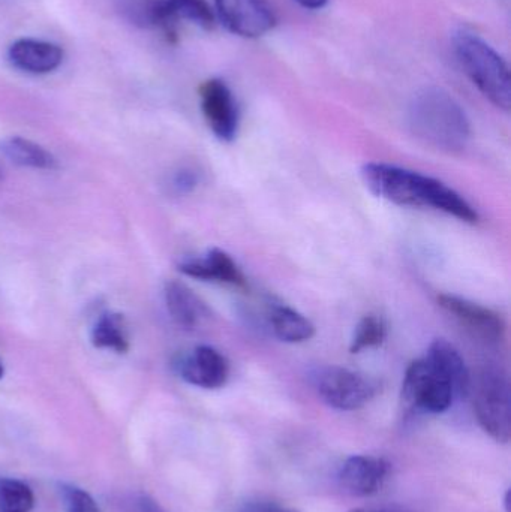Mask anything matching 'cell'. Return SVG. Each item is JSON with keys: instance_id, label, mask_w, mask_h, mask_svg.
<instances>
[{"instance_id": "8", "label": "cell", "mask_w": 511, "mask_h": 512, "mask_svg": "<svg viewBox=\"0 0 511 512\" xmlns=\"http://www.w3.org/2000/svg\"><path fill=\"white\" fill-rule=\"evenodd\" d=\"M219 20L234 35L260 38L275 27L276 15L267 0H215Z\"/></svg>"}, {"instance_id": "5", "label": "cell", "mask_w": 511, "mask_h": 512, "mask_svg": "<svg viewBox=\"0 0 511 512\" xmlns=\"http://www.w3.org/2000/svg\"><path fill=\"white\" fill-rule=\"evenodd\" d=\"M402 399L411 408L428 414H443L456 397L450 379L428 357L413 361L405 372Z\"/></svg>"}, {"instance_id": "13", "label": "cell", "mask_w": 511, "mask_h": 512, "mask_svg": "<svg viewBox=\"0 0 511 512\" xmlns=\"http://www.w3.org/2000/svg\"><path fill=\"white\" fill-rule=\"evenodd\" d=\"M179 270L185 276L207 282L225 283V285L246 286L242 270L227 252L221 249H210L201 258L186 259L179 265Z\"/></svg>"}, {"instance_id": "19", "label": "cell", "mask_w": 511, "mask_h": 512, "mask_svg": "<svg viewBox=\"0 0 511 512\" xmlns=\"http://www.w3.org/2000/svg\"><path fill=\"white\" fill-rule=\"evenodd\" d=\"M90 339L95 348L111 349L117 354H125L129 349L125 318L119 313H105L96 321Z\"/></svg>"}, {"instance_id": "11", "label": "cell", "mask_w": 511, "mask_h": 512, "mask_svg": "<svg viewBox=\"0 0 511 512\" xmlns=\"http://www.w3.org/2000/svg\"><path fill=\"white\" fill-rule=\"evenodd\" d=\"M390 474V463L381 457L351 456L339 471V483L345 492L359 498L380 492Z\"/></svg>"}, {"instance_id": "22", "label": "cell", "mask_w": 511, "mask_h": 512, "mask_svg": "<svg viewBox=\"0 0 511 512\" xmlns=\"http://www.w3.org/2000/svg\"><path fill=\"white\" fill-rule=\"evenodd\" d=\"M168 2L173 6L177 17L192 21L204 30L215 27V14L206 0H168Z\"/></svg>"}, {"instance_id": "18", "label": "cell", "mask_w": 511, "mask_h": 512, "mask_svg": "<svg viewBox=\"0 0 511 512\" xmlns=\"http://www.w3.org/2000/svg\"><path fill=\"white\" fill-rule=\"evenodd\" d=\"M2 152L6 158L20 167L33 168V170H57L59 164L53 153L45 150L39 144L21 137H11L2 143Z\"/></svg>"}, {"instance_id": "3", "label": "cell", "mask_w": 511, "mask_h": 512, "mask_svg": "<svg viewBox=\"0 0 511 512\" xmlns=\"http://www.w3.org/2000/svg\"><path fill=\"white\" fill-rule=\"evenodd\" d=\"M456 56L480 92L501 110L511 107L509 66L503 57L476 33L459 30L453 38Z\"/></svg>"}, {"instance_id": "2", "label": "cell", "mask_w": 511, "mask_h": 512, "mask_svg": "<svg viewBox=\"0 0 511 512\" xmlns=\"http://www.w3.org/2000/svg\"><path fill=\"white\" fill-rule=\"evenodd\" d=\"M408 125L419 140L443 152H462L471 140V123L464 108L437 87L414 96L408 107Z\"/></svg>"}, {"instance_id": "27", "label": "cell", "mask_w": 511, "mask_h": 512, "mask_svg": "<svg viewBox=\"0 0 511 512\" xmlns=\"http://www.w3.org/2000/svg\"><path fill=\"white\" fill-rule=\"evenodd\" d=\"M141 512H162L159 510V507H156L155 502L150 501V499H143L141 501Z\"/></svg>"}, {"instance_id": "28", "label": "cell", "mask_w": 511, "mask_h": 512, "mask_svg": "<svg viewBox=\"0 0 511 512\" xmlns=\"http://www.w3.org/2000/svg\"><path fill=\"white\" fill-rule=\"evenodd\" d=\"M504 505H506V511L510 512V492L506 493V498H504Z\"/></svg>"}, {"instance_id": "26", "label": "cell", "mask_w": 511, "mask_h": 512, "mask_svg": "<svg viewBox=\"0 0 511 512\" xmlns=\"http://www.w3.org/2000/svg\"><path fill=\"white\" fill-rule=\"evenodd\" d=\"M297 3L308 9H320L326 5L327 0H296Z\"/></svg>"}, {"instance_id": "25", "label": "cell", "mask_w": 511, "mask_h": 512, "mask_svg": "<svg viewBox=\"0 0 511 512\" xmlns=\"http://www.w3.org/2000/svg\"><path fill=\"white\" fill-rule=\"evenodd\" d=\"M248 512H296L282 505L272 504V502H261V504L251 505Z\"/></svg>"}, {"instance_id": "10", "label": "cell", "mask_w": 511, "mask_h": 512, "mask_svg": "<svg viewBox=\"0 0 511 512\" xmlns=\"http://www.w3.org/2000/svg\"><path fill=\"white\" fill-rule=\"evenodd\" d=\"M180 378L204 390H218L230 378V363L212 346H197L177 363Z\"/></svg>"}, {"instance_id": "24", "label": "cell", "mask_w": 511, "mask_h": 512, "mask_svg": "<svg viewBox=\"0 0 511 512\" xmlns=\"http://www.w3.org/2000/svg\"><path fill=\"white\" fill-rule=\"evenodd\" d=\"M198 176L191 170H182L173 177V188L180 194H188L197 186Z\"/></svg>"}, {"instance_id": "1", "label": "cell", "mask_w": 511, "mask_h": 512, "mask_svg": "<svg viewBox=\"0 0 511 512\" xmlns=\"http://www.w3.org/2000/svg\"><path fill=\"white\" fill-rule=\"evenodd\" d=\"M362 179L372 194L401 207L431 209L465 224H477L479 213L455 189L434 177L389 164H366Z\"/></svg>"}, {"instance_id": "21", "label": "cell", "mask_w": 511, "mask_h": 512, "mask_svg": "<svg viewBox=\"0 0 511 512\" xmlns=\"http://www.w3.org/2000/svg\"><path fill=\"white\" fill-rule=\"evenodd\" d=\"M35 496L27 484L12 478H0V512H30Z\"/></svg>"}, {"instance_id": "23", "label": "cell", "mask_w": 511, "mask_h": 512, "mask_svg": "<svg viewBox=\"0 0 511 512\" xmlns=\"http://www.w3.org/2000/svg\"><path fill=\"white\" fill-rule=\"evenodd\" d=\"M60 490H62L65 512H101L95 499L86 490L71 484H62Z\"/></svg>"}, {"instance_id": "4", "label": "cell", "mask_w": 511, "mask_h": 512, "mask_svg": "<svg viewBox=\"0 0 511 512\" xmlns=\"http://www.w3.org/2000/svg\"><path fill=\"white\" fill-rule=\"evenodd\" d=\"M474 412L480 427L494 441L500 444L510 441V382L503 369L489 366L480 370L474 382Z\"/></svg>"}, {"instance_id": "29", "label": "cell", "mask_w": 511, "mask_h": 512, "mask_svg": "<svg viewBox=\"0 0 511 512\" xmlns=\"http://www.w3.org/2000/svg\"><path fill=\"white\" fill-rule=\"evenodd\" d=\"M348 512H389V511L366 510V508H354V510H351Z\"/></svg>"}, {"instance_id": "31", "label": "cell", "mask_w": 511, "mask_h": 512, "mask_svg": "<svg viewBox=\"0 0 511 512\" xmlns=\"http://www.w3.org/2000/svg\"><path fill=\"white\" fill-rule=\"evenodd\" d=\"M0 179H2V171H0Z\"/></svg>"}, {"instance_id": "6", "label": "cell", "mask_w": 511, "mask_h": 512, "mask_svg": "<svg viewBox=\"0 0 511 512\" xmlns=\"http://www.w3.org/2000/svg\"><path fill=\"white\" fill-rule=\"evenodd\" d=\"M321 399L338 411H357L378 393V382L365 373L345 367H323L314 376Z\"/></svg>"}, {"instance_id": "20", "label": "cell", "mask_w": 511, "mask_h": 512, "mask_svg": "<svg viewBox=\"0 0 511 512\" xmlns=\"http://www.w3.org/2000/svg\"><path fill=\"white\" fill-rule=\"evenodd\" d=\"M387 339V324L381 316L366 315L360 319L351 339V354H360L366 349L378 348Z\"/></svg>"}, {"instance_id": "30", "label": "cell", "mask_w": 511, "mask_h": 512, "mask_svg": "<svg viewBox=\"0 0 511 512\" xmlns=\"http://www.w3.org/2000/svg\"><path fill=\"white\" fill-rule=\"evenodd\" d=\"M3 373H5V369H3V364L0 363V379L3 378Z\"/></svg>"}, {"instance_id": "15", "label": "cell", "mask_w": 511, "mask_h": 512, "mask_svg": "<svg viewBox=\"0 0 511 512\" xmlns=\"http://www.w3.org/2000/svg\"><path fill=\"white\" fill-rule=\"evenodd\" d=\"M122 11L144 27L162 30L170 41H176L180 18L168 0H120Z\"/></svg>"}, {"instance_id": "17", "label": "cell", "mask_w": 511, "mask_h": 512, "mask_svg": "<svg viewBox=\"0 0 511 512\" xmlns=\"http://www.w3.org/2000/svg\"><path fill=\"white\" fill-rule=\"evenodd\" d=\"M270 327L285 343H303L315 336V327L305 315L284 304H275L269 312Z\"/></svg>"}, {"instance_id": "16", "label": "cell", "mask_w": 511, "mask_h": 512, "mask_svg": "<svg viewBox=\"0 0 511 512\" xmlns=\"http://www.w3.org/2000/svg\"><path fill=\"white\" fill-rule=\"evenodd\" d=\"M426 357L437 364L438 369L450 379L453 388H455L456 397L462 399L470 394L473 381H471V373L468 370L467 363L461 352L450 345L447 340L438 339L429 346L428 355Z\"/></svg>"}, {"instance_id": "7", "label": "cell", "mask_w": 511, "mask_h": 512, "mask_svg": "<svg viewBox=\"0 0 511 512\" xmlns=\"http://www.w3.org/2000/svg\"><path fill=\"white\" fill-rule=\"evenodd\" d=\"M438 304L465 331L485 343H501L506 339L507 325L500 313L459 295H438Z\"/></svg>"}, {"instance_id": "12", "label": "cell", "mask_w": 511, "mask_h": 512, "mask_svg": "<svg viewBox=\"0 0 511 512\" xmlns=\"http://www.w3.org/2000/svg\"><path fill=\"white\" fill-rule=\"evenodd\" d=\"M8 56L15 68L27 74L42 75L59 68L65 54L53 42L24 38L9 47Z\"/></svg>"}, {"instance_id": "14", "label": "cell", "mask_w": 511, "mask_h": 512, "mask_svg": "<svg viewBox=\"0 0 511 512\" xmlns=\"http://www.w3.org/2000/svg\"><path fill=\"white\" fill-rule=\"evenodd\" d=\"M164 295L171 319L183 330H195L210 318L209 307L185 283L170 280L165 285Z\"/></svg>"}, {"instance_id": "9", "label": "cell", "mask_w": 511, "mask_h": 512, "mask_svg": "<svg viewBox=\"0 0 511 512\" xmlns=\"http://www.w3.org/2000/svg\"><path fill=\"white\" fill-rule=\"evenodd\" d=\"M201 110L213 134L225 143H231L239 131V111L230 87L218 78L200 87Z\"/></svg>"}]
</instances>
